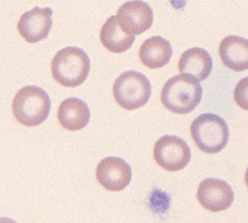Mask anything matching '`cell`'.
<instances>
[{"label":"cell","instance_id":"6","mask_svg":"<svg viewBox=\"0 0 248 223\" xmlns=\"http://www.w3.org/2000/svg\"><path fill=\"white\" fill-rule=\"evenodd\" d=\"M155 162L164 170L177 172L185 168L191 159L188 144L179 137L166 135L160 138L153 148Z\"/></svg>","mask_w":248,"mask_h":223},{"label":"cell","instance_id":"8","mask_svg":"<svg viewBox=\"0 0 248 223\" xmlns=\"http://www.w3.org/2000/svg\"><path fill=\"white\" fill-rule=\"evenodd\" d=\"M233 198V191L229 183L218 178L203 179L197 191V199L201 206L212 212L228 209Z\"/></svg>","mask_w":248,"mask_h":223},{"label":"cell","instance_id":"13","mask_svg":"<svg viewBox=\"0 0 248 223\" xmlns=\"http://www.w3.org/2000/svg\"><path fill=\"white\" fill-rule=\"evenodd\" d=\"M57 118L64 129L78 131L88 124L90 111L88 106L80 99L67 98L58 108Z\"/></svg>","mask_w":248,"mask_h":223},{"label":"cell","instance_id":"7","mask_svg":"<svg viewBox=\"0 0 248 223\" xmlns=\"http://www.w3.org/2000/svg\"><path fill=\"white\" fill-rule=\"evenodd\" d=\"M116 19L122 31L129 35H140L151 27L153 12L141 0L128 1L117 10Z\"/></svg>","mask_w":248,"mask_h":223},{"label":"cell","instance_id":"14","mask_svg":"<svg viewBox=\"0 0 248 223\" xmlns=\"http://www.w3.org/2000/svg\"><path fill=\"white\" fill-rule=\"evenodd\" d=\"M171 54L170 44L160 36H153L145 40L139 50L140 62L149 69H158L166 66Z\"/></svg>","mask_w":248,"mask_h":223},{"label":"cell","instance_id":"1","mask_svg":"<svg viewBox=\"0 0 248 223\" xmlns=\"http://www.w3.org/2000/svg\"><path fill=\"white\" fill-rule=\"evenodd\" d=\"M202 88L193 77L181 74L166 81L161 91V102L170 112L186 114L200 104Z\"/></svg>","mask_w":248,"mask_h":223},{"label":"cell","instance_id":"5","mask_svg":"<svg viewBox=\"0 0 248 223\" xmlns=\"http://www.w3.org/2000/svg\"><path fill=\"white\" fill-rule=\"evenodd\" d=\"M112 93L114 100L122 109L133 111L147 103L151 95V85L143 74L127 71L114 80Z\"/></svg>","mask_w":248,"mask_h":223},{"label":"cell","instance_id":"11","mask_svg":"<svg viewBox=\"0 0 248 223\" xmlns=\"http://www.w3.org/2000/svg\"><path fill=\"white\" fill-rule=\"evenodd\" d=\"M219 55L223 64L235 72L248 68V43L239 36H227L219 46Z\"/></svg>","mask_w":248,"mask_h":223},{"label":"cell","instance_id":"12","mask_svg":"<svg viewBox=\"0 0 248 223\" xmlns=\"http://www.w3.org/2000/svg\"><path fill=\"white\" fill-rule=\"evenodd\" d=\"M213 66L210 54L203 48H192L185 50L179 58L177 67L181 74L193 77L196 80H204L211 73Z\"/></svg>","mask_w":248,"mask_h":223},{"label":"cell","instance_id":"16","mask_svg":"<svg viewBox=\"0 0 248 223\" xmlns=\"http://www.w3.org/2000/svg\"><path fill=\"white\" fill-rule=\"evenodd\" d=\"M234 100L239 107L247 110V78L237 83L234 89Z\"/></svg>","mask_w":248,"mask_h":223},{"label":"cell","instance_id":"3","mask_svg":"<svg viewBox=\"0 0 248 223\" xmlns=\"http://www.w3.org/2000/svg\"><path fill=\"white\" fill-rule=\"evenodd\" d=\"M50 99L42 88L27 85L15 95L12 111L16 121L24 126L32 127L43 123L50 111Z\"/></svg>","mask_w":248,"mask_h":223},{"label":"cell","instance_id":"10","mask_svg":"<svg viewBox=\"0 0 248 223\" xmlns=\"http://www.w3.org/2000/svg\"><path fill=\"white\" fill-rule=\"evenodd\" d=\"M52 10L35 7L25 12L17 23L20 36L28 43L34 44L46 39L52 26Z\"/></svg>","mask_w":248,"mask_h":223},{"label":"cell","instance_id":"15","mask_svg":"<svg viewBox=\"0 0 248 223\" xmlns=\"http://www.w3.org/2000/svg\"><path fill=\"white\" fill-rule=\"evenodd\" d=\"M100 40L102 45L110 52L121 53L132 47L135 36L122 31L118 25L116 16H112L102 26Z\"/></svg>","mask_w":248,"mask_h":223},{"label":"cell","instance_id":"9","mask_svg":"<svg viewBox=\"0 0 248 223\" xmlns=\"http://www.w3.org/2000/svg\"><path fill=\"white\" fill-rule=\"evenodd\" d=\"M98 182L108 191H121L131 181L132 171L130 165L119 157H106L96 169Z\"/></svg>","mask_w":248,"mask_h":223},{"label":"cell","instance_id":"2","mask_svg":"<svg viewBox=\"0 0 248 223\" xmlns=\"http://www.w3.org/2000/svg\"><path fill=\"white\" fill-rule=\"evenodd\" d=\"M90 60L84 50L76 47L60 49L51 61L52 78L61 85L76 87L88 77Z\"/></svg>","mask_w":248,"mask_h":223},{"label":"cell","instance_id":"4","mask_svg":"<svg viewBox=\"0 0 248 223\" xmlns=\"http://www.w3.org/2000/svg\"><path fill=\"white\" fill-rule=\"evenodd\" d=\"M190 132L199 149L208 154L224 149L230 136L226 121L213 113H202L194 119Z\"/></svg>","mask_w":248,"mask_h":223}]
</instances>
